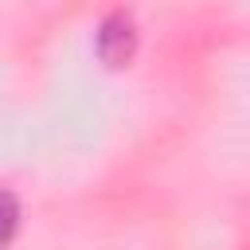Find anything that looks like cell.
<instances>
[{
    "label": "cell",
    "instance_id": "7a4b0ae2",
    "mask_svg": "<svg viewBox=\"0 0 250 250\" xmlns=\"http://www.w3.org/2000/svg\"><path fill=\"white\" fill-rule=\"evenodd\" d=\"M16 227H20V203H16L12 191L0 188V250L16 238Z\"/></svg>",
    "mask_w": 250,
    "mask_h": 250
},
{
    "label": "cell",
    "instance_id": "6da1fadb",
    "mask_svg": "<svg viewBox=\"0 0 250 250\" xmlns=\"http://www.w3.org/2000/svg\"><path fill=\"white\" fill-rule=\"evenodd\" d=\"M94 47H98L102 62H109V66L129 62V59H133V51H137V23H133L125 12L105 16V20H102V27H98Z\"/></svg>",
    "mask_w": 250,
    "mask_h": 250
}]
</instances>
